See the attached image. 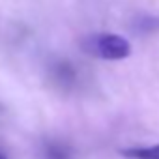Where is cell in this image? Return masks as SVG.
Segmentation results:
<instances>
[{"instance_id": "1", "label": "cell", "mask_w": 159, "mask_h": 159, "mask_svg": "<svg viewBox=\"0 0 159 159\" xmlns=\"http://www.w3.org/2000/svg\"><path fill=\"white\" fill-rule=\"evenodd\" d=\"M83 51L103 60H124L131 54V43L118 34H92L83 39Z\"/></svg>"}, {"instance_id": "2", "label": "cell", "mask_w": 159, "mask_h": 159, "mask_svg": "<svg viewBox=\"0 0 159 159\" xmlns=\"http://www.w3.org/2000/svg\"><path fill=\"white\" fill-rule=\"evenodd\" d=\"M122 155L127 157V159H159V144H155V146L124 148Z\"/></svg>"}, {"instance_id": "3", "label": "cell", "mask_w": 159, "mask_h": 159, "mask_svg": "<svg viewBox=\"0 0 159 159\" xmlns=\"http://www.w3.org/2000/svg\"><path fill=\"white\" fill-rule=\"evenodd\" d=\"M157 28H159V19H157V17L144 15V17H140V19L137 21V30H140V32L150 34V32H155Z\"/></svg>"}, {"instance_id": "4", "label": "cell", "mask_w": 159, "mask_h": 159, "mask_svg": "<svg viewBox=\"0 0 159 159\" xmlns=\"http://www.w3.org/2000/svg\"><path fill=\"white\" fill-rule=\"evenodd\" d=\"M47 157L49 159H67V150L60 146H49L47 148Z\"/></svg>"}, {"instance_id": "5", "label": "cell", "mask_w": 159, "mask_h": 159, "mask_svg": "<svg viewBox=\"0 0 159 159\" xmlns=\"http://www.w3.org/2000/svg\"><path fill=\"white\" fill-rule=\"evenodd\" d=\"M0 159H6V155H4V153H2V152H0Z\"/></svg>"}]
</instances>
